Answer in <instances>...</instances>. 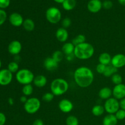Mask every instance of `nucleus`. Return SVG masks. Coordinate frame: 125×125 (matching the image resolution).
<instances>
[{"label": "nucleus", "mask_w": 125, "mask_h": 125, "mask_svg": "<svg viewBox=\"0 0 125 125\" xmlns=\"http://www.w3.org/2000/svg\"><path fill=\"white\" fill-rule=\"evenodd\" d=\"M33 92H34V87L31 84L23 85L22 88V93L24 96H31Z\"/></svg>", "instance_id": "nucleus-26"}, {"label": "nucleus", "mask_w": 125, "mask_h": 125, "mask_svg": "<svg viewBox=\"0 0 125 125\" xmlns=\"http://www.w3.org/2000/svg\"><path fill=\"white\" fill-rule=\"evenodd\" d=\"M32 125H44L43 121L42 119H36L34 121Z\"/></svg>", "instance_id": "nucleus-40"}, {"label": "nucleus", "mask_w": 125, "mask_h": 125, "mask_svg": "<svg viewBox=\"0 0 125 125\" xmlns=\"http://www.w3.org/2000/svg\"><path fill=\"white\" fill-rule=\"evenodd\" d=\"M28 98H27V96H24V95L21 96L20 97V100L21 103H23V104L25 103L28 101Z\"/></svg>", "instance_id": "nucleus-43"}, {"label": "nucleus", "mask_w": 125, "mask_h": 125, "mask_svg": "<svg viewBox=\"0 0 125 125\" xmlns=\"http://www.w3.org/2000/svg\"><path fill=\"white\" fill-rule=\"evenodd\" d=\"M8 103L9 104V105L12 106V105H13V104H14V100H13V99L12 98L10 97L8 99Z\"/></svg>", "instance_id": "nucleus-44"}, {"label": "nucleus", "mask_w": 125, "mask_h": 125, "mask_svg": "<svg viewBox=\"0 0 125 125\" xmlns=\"http://www.w3.org/2000/svg\"><path fill=\"white\" fill-rule=\"evenodd\" d=\"M66 125H79V120L76 116L70 115L66 118Z\"/></svg>", "instance_id": "nucleus-30"}, {"label": "nucleus", "mask_w": 125, "mask_h": 125, "mask_svg": "<svg viewBox=\"0 0 125 125\" xmlns=\"http://www.w3.org/2000/svg\"><path fill=\"white\" fill-rule=\"evenodd\" d=\"M13 79V73L7 68L0 70V85L6 86L11 83Z\"/></svg>", "instance_id": "nucleus-8"}, {"label": "nucleus", "mask_w": 125, "mask_h": 125, "mask_svg": "<svg viewBox=\"0 0 125 125\" xmlns=\"http://www.w3.org/2000/svg\"><path fill=\"white\" fill-rule=\"evenodd\" d=\"M28 1H29V0H28Z\"/></svg>", "instance_id": "nucleus-49"}, {"label": "nucleus", "mask_w": 125, "mask_h": 125, "mask_svg": "<svg viewBox=\"0 0 125 125\" xmlns=\"http://www.w3.org/2000/svg\"><path fill=\"white\" fill-rule=\"evenodd\" d=\"M54 95L51 92H46L42 96L43 101L46 103H50L53 100Z\"/></svg>", "instance_id": "nucleus-32"}, {"label": "nucleus", "mask_w": 125, "mask_h": 125, "mask_svg": "<svg viewBox=\"0 0 125 125\" xmlns=\"http://www.w3.org/2000/svg\"><path fill=\"white\" fill-rule=\"evenodd\" d=\"M85 40H86V38H85V35L83 34H79V35H76L74 39H73L72 42L73 43L74 46H76L79 44L86 42Z\"/></svg>", "instance_id": "nucleus-27"}, {"label": "nucleus", "mask_w": 125, "mask_h": 125, "mask_svg": "<svg viewBox=\"0 0 125 125\" xmlns=\"http://www.w3.org/2000/svg\"><path fill=\"white\" fill-rule=\"evenodd\" d=\"M112 96L117 100H122L125 98V85L120 84L115 85L112 89Z\"/></svg>", "instance_id": "nucleus-11"}, {"label": "nucleus", "mask_w": 125, "mask_h": 125, "mask_svg": "<svg viewBox=\"0 0 125 125\" xmlns=\"http://www.w3.org/2000/svg\"><path fill=\"white\" fill-rule=\"evenodd\" d=\"M53 1H55L56 2H57V3L62 4V3H63V1H65V0H53Z\"/></svg>", "instance_id": "nucleus-47"}, {"label": "nucleus", "mask_w": 125, "mask_h": 125, "mask_svg": "<svg viewBox=\"0 0 125 125\" xmlns=\"http://www.w3.org/2000/svg\"><path fill=\"white\" fill-rule=\"evenodd\" d=\"M56 37L60 42H65L68 38V32L67 29L59 28L56 32Z\"/></svg>", "instance_id": "nucleus-16"}, {"label": "nucleus", "mask_w": 125, "mask_h": 125, "mask_svg": "<svg viewBox=\"0 0 125 125\" xmlns=\"http://www.w3.org/2000/svg\"><path fill=\"white\" fill-rule=\"evenodd\" d=\"M111 81L115 85H118V84H122L123 78L120 74L117 73L111 76Z\"/></svg>", "instance_id": "nucleus-31"}, {"label": "nucleus", "mask_w": 125, "mask_h": 125, "mask_svg": "<svg viewBox=\"0 0 125 125\" xmlns=\"http://www.w3.org/2000/svg\"><path fill=\"white\" fill-rule=\"evenodd\" d=\"M7 50L8 52L13 56L18 55L21 51L22 45L18 40H13L9 44Z\"/></svg>", "instance_id": "nucleus-12"}, {"label": "nucleus", "mask_w": 125, "mask_h": 125, "mask_svg": "<svg viewBox=\"0 0 125 125\" xmlns=\"http://www.w3.org/2000/svg\"><path fill=\"white\" fill-rule=\"evenodd\" d=\"M72 24V20L70 18L68 17H66V18H64L62 21V28H65V29H67V28H69L70 26Z\"/></svg>", "instance_id": "nucleus-35"}, {"label": "nucleus", "mask_w": 125, "mask_h": 125, "mask_svg": "<svg viewBox=\"0 0 125 125\" xmlns=\"http://www.w3.org/2000/svg\"><path fill=\"white\" fill-rule=\"evenodd\" d=\"M76 84L82 88L90 86L94 80V74L90 68L85 66L79 67L73 73Z\"/></svg>", "instance_id": "nucleus-1"}, {"label": "nucleus", "mask_w": 125, "mask_h": 125, "mask_svg": "<svg viewBox=\"0 0 125 125\" xmlns=\"http://www.w3.org/2000/svg\"><path fill=\"white\" fill-rule=\"evenodd\" d=\"M7 69L12 73H17L19 70V65L18 63L12 61L10 62L7 65Z\"/></svg>", "instance_id": "nucleus-29"}, {"label": "nucleus", "mask_w": 125, "mask_h": 125, "mask_svg": "<svg viewBox=\"0 0 125 125\" xmlns=\"http://www.w3.org/2000/svg\"><path fill=\"white\" fill-rule=\"evenodd\" d=\"M106 66L104 65L101 64V63H98L96 67V70L97 73H98L99 74H103L105 69H106Z\"/></svg>", "instance_id": "nucleus-38"}, {"label": "nucleus", "mask_w": 125, "mask_h": 125, "mask_svg": "<svg viewBox=\"0 0 125 125\" xmlns=\"http://www.w3.org/2000/svg\"><path fill=\"white\" fill-rule=\"evenodd\" d=\"M34 78L35 76L34 73L28 68L19 70L15 74V78L17 82L23 85L32 84L34 81Z\"/></svg>", "instance_id": "nucleus-4"}, {"label": "nucleus", "mask_w": 125, "mask_h": 125, "mask_svg": "<svg viewBox=\"0 0 125 125\" xmlns=\"http://www.w3.org/2000/svg\"><path fill=\"white\" fill-rule=\"evenodd\" d=\"M58 107L60 111L63 113H69L73 109V104L70 100L68 99H63L59 101Z\"/></svg>", "instance_id": "nucleus-13"}, {"label": "nucleus", "mask_w": 125, "mask_h": 125, "mask_svg": "<svg viewBox=\"0 0 125 125\" xmlns=\"http://www.w3.org/2000/svg\"><path fill=\"white\" fill-rule=\"evenodd\" d=\"M6 122V117L2 112H0V125H4Z\"/></svg>", "instance_id": "nucleus-39"}, {"label": "nucleus", "mask_w": 125, "mask_h": 125, "mask_svg": "<svg viewBox=\"0 0 125 125\" xmlns=\"http://www.w3.org/2000/svg\"><path fill=\"white\" fill-rule=\"evenodd\" d=\"M118 120L114 114H107L103 120V125H117Z\"/></svg>", "instance_id": "nucleus-19"}, {"label": "nucleus", "mask_w": 125, "mask_h": 125, "mask_svg": "<svg viewBox=\"0 0 125 125\" xmlns=\"http://www.w3.org/2000/svg\"><path fill=\"white\" fill-rule=\"evenodd\" d=\"M41 107L40 100L36 97L28 98V101L24 104V109L29 114H34L37 113Z\"/></svg>", "instance_id": "nucleus-5"}, {"label": "nucleus", "mask_w": 125, "mask_h": 125, "mask_svg": "<svg viewBox=\"0 0 125 125\" xmlns=\"http://www.w3.org/2000/svg\"><path fill=\"white\" fill-rule=\"evenodd\" d=\"M117 72H118V68L114 67L111 64L109 65L106 66L103 75L105 77H108L109 78V77H111L112 75L117 73Z\"/></svg>", "instance_id": "nucleus-25"}, {"label": "nucleus", "mask_w": 125, "mask_h": 125, "mask_svg": "<svg viewBox=\"0 0 125 125\" xmlns=\"http://www.w3.org/2000/svg\"><path fill=\"white\" fill-rule=\"evenodd\" d=\"M24 20L21 14L17 12L12 13L9 17V21L11 25L14 27H20L23 26Z\"/></svg>", "instance_id": "nucleus-9"}, {"label": "nucleus", "mask_w": 125, "mask_h": 125, "mask_svg": "<svg viewBox=\"0 0 125 125\" xmlns=\"http://www.w3.org/2000/svg\"><path fill=\"white\" fill-rule=\"evenodd\" d=\"M7 15L6 11L3 9H0V26L2 25L6 21Z\"/></svg>", "instance_id": "nucleus-33"}, {"label": "nucleus", "mask_w": 125, "mask_h": 125, "mask_svg": "<svg viewBox=\"0 0 125 125\" xmlns=\"http://www.w3.org/2000/svg\"><path fill=\"white\" fill-rule=\"evenodd\" d=\"M74 48H75V46L73 45V43L66 42L62 46V51L64 54V55L67 56V55L74 53Z\"/></svg>", "instance_id": "nucleus-21"}, {"label": "nucleus", "mask_w": 125, "mask_h": 125, "mask_svg": "<svg viewBox=\"0 0 125 125\" xmlns=\"http://www.w3.org/2000/svg\"><path fill=\"white\" fill-rule=\"evenodd\" d=\"M111 60H112V57L108 52H103L100 54L98 57L99 63H101L106 66L111 65Z\"/></svg>", "instance_id": "nucleus-20"}, {"label": "nucleus", "mask_w": 125, "mask_h": 125, "mask_svg": "<svg viewBox=\"0 0 125 125\" xmlns=\"http://www.w3.org/2000/svg\"><path fill=\"white\" fill-rule=\"evenodd\" d=\"M118 1L121 5L125 6V0H118Z\"/></svg>", "instance_id": "nucleus-46"}, {"label": "nucleus", "mask_w": 125, "mask_h": 125, "mask_svg": "<svg viewBox=\"0 0 125 125\" xmlns=\"http://www.w3.org/2000/svg\"><path fill=\"white\" fill-rule=\"evenodd\" d=\"M103 7L101 0H90L87 4V9L91 13H98Z\"/></svg>", "instance_id": "nucleus-14"}, {"label": "nucleus", "mask_w": 125, "mask_h": 125, "mask_svg": "<svg viewBox=\"0 0 125 125\" xmlns=\"http://www.w3.org/2000/svg\"><path fill=\"white\" fill-rule=\"evenodd\" d=\"M66 56V59H67V61H69V62L72 61L76 57L75 56H74V53L71 54H69V55H67V56Z\"/></svg>", "instance_id": "nucleus-42"}, {"label": "nucleus", "mask_w": 125, "mask_h": 125, "mask_svg": "<svg viewBox=\"0 0 125 125\" xmlns=\"http://www.w3.org/2000/svg\"><path fill=\"white\" fill-rule=\"evenodd\" d=\"M104 112V107L103 106L100 104L95 105L92 109V113L94 116H96V117H100L103 114Z\"/></svg>", "instance_id": "nucleus-24"}, {"label": "nucleus", "mask_w": 125, "mask_h": 125, "mask_svg": "<svg viewBox=\"0 0 125 125\" xmlns=\"http://www.w3.org/2000/svg\"><path fill=\"white\" fill-rule=\"evenodd\" d=\"M43 66L45 69L49 72H52L57 69L59 63L52 58V57H46L43 62Z\"/></svg>", "instance_id": "nucleus-15"}, {"label": "nucleus", "mask_w": 125, "mask_h": 125, "mask_svg": "<svg viewBox=\"0 0 125 125\" xmlns=\"http://www.w3.org/2000/svg\"><path fill=\"white\" fill-rule=\"evenodd\" d=\"M45 16L48 21L51 24H57L62 19L61 10L56 7H51L48 9Z\"/></svg>", "instance_id": "nucleus-6"}, {"label": "nucleus", "mask_w": 125, "mask_h": 125, "mask_svg": "<svg viewBox=\"0 0 125 125\" xmlns=\"http://www.w3.org/2000/svg\"><path fill=\"white\" fill-rule=\"evenodd\" d=\"M69 89V84L63 78L54 79L50 84L51 92L54 96H61L65 94Z\"/></svg>", "instance_id": "nucleus-3"}, {"label": "nucleus", "mask_w": 125, "mask_h": 125, "mask_svg": "<svg viewBox=\"0 0 125 125\" xmlns=\"http://www.w3.org/2000/svg\"><path fill=\"white\" fill-rule=\"evenodd\" d=\"M120 103V108L125 111V98L122 99L119 101Z\"/></svg>", "instance_id": "nucleus-41"}, {"label": "nucleus", "mask_w": 125, "mask_h": 125, "mask_svg": "<svg viewBox=\"0 0 125 125\" xmlns=\"http://www.w3.org/2000/svg\"><path fill=\"white\" fill-rule=\"evenodd\" d=\"M98 96L102 100H108L112 96V90L108 87H104L100 90Z\"/></svg>", "instance_id": "nucleus-18"}, {"label": "nucleus", "mask_w": 125, "mask_h": 125, "mask_svg": "<svg viewBox=\"0 0 125 125\" xmlns=\"http://www.w3.org/2000/svg\"><path fill=\"white\" fill-rule=\"evenodd\" d=\"M52 58L54 60L56 61L57 62L59 63L61 62L62 60L64 58V54L63 53L62 51H59V50H57V51H54L52 54Z\"/></svg>", "instance_id": "nucleus-28"}, {"label": "nucleus", "mask_w": 125, "mask_h": 125, "mask_svg": "<svg viewBox=\"0 0 125 125\" xmlns=\"http://www.w3.org/2000/svg\"><path fill=\"white\" fill-rule=\"evenodd\" d=\"M113 7V2L111 0H105L103 2V7L105 9H111Z\"/></svg>", "instance_id": "nucleus-37"}, {"label": "nucleus", "mask_w": 125, "mask_h": 125, "mask_svg": "<svg viewBox=\"0 0 125 125\" xmlns=\"http://www.w3.org/2000/svg\"><path fill=\"white\" fill-rule=\"evenodd\" d=\"M47 78L45 76L42 75V74H40V75H37L35 76L34 79V85L38 88H42L45 87L47 84Z\"/></svg>", "instance_id": "nucleus-17"}, {"label": "nucleus", "mask_w": 125, "mask_h": 125, "mask_svg": "<svg viewBox=\"0 0 125 125\" xmlns=\"http://www.w3.org/2000/svg\"><path fill=\"white\" fill-rule=\"evenodd\" d=\"M62 6L65 10H72L76 6V0H65L62 4Z\"/></svg>", "instance_id": "nucleus-23"}, {"label": "nucleus", "mask_w": 125, "mask_h": 125, "mask_svg": "<svg viewBox=\"0 0 125 125\" xmlns=\"http://www.w3.org/2000/svg\"><path fill=\"white\" fill-rule=\"evenodd\" d=\"M111 65L117 68H120L125 66V55L118 53L112 57Z\"/></svg>", "instance_id": "nucleus-10"}, {"label": "nucleus", "mask_w": 125, "mask_h": 125, "mask_svg": "<svg viewBox=\"0 0 125 125\" xmlns=\"http://www.w3.org/2000/svg\"><path fill=\"white\" fill-rule=\"evenodd\" d=\"M23 27L26 31L31 32L35 29V23L31 18H26L24 20Z\"/></svg>", "instance_id": "nucleus-22"}, {"label": "nucleus", "mask_w": 125, "mask_h": 125, "mask_svg": "<svg viewBox=\"0 0 125 125\" xmlns=\"http://www.w3.org/2000/svg\"><path fill=\"white\" fill-rule=\"evenodd\" d=\"M10 4V0H0V9L4 10Z\"/></svg>", "instance_id": "nucleus-36"}, {"label": "nucleus", "mask_w": 125, "mask_h": 125, "mask_svg": "<svg viewBox=\"0 0 125 125\" xmlns=\"http://www.w3.org/2000/svg\"><path fill=\"white\" fill-rule=\"evenodd\" d=\"M114 115L118 120H123L125 119V111L122 109H120Z\"/></svg>", "instance_id": "nucleus-34"}, {"label": "nucleus", "mask_w": 125, "mask_h": 125, "mask_svg": "<svg viewBox=\"0 0 125 125\" xmlns=\"http://www.w3.org/2000/svg\"><path fill=\"white\" fill-rule=\"evenodd\" d=\"M95 49L93 45L85 42L75 46L74 54L76 58L80 60H87L91 58L94 54Z\"/></svg>", "instance_id": "nucleus-2"}, {"label": "nucleus", "mask_w": 125, "mask_h": 125, "mask_svg": "<svg viewBox=\"0 0 125 125\" xmlns=\"http://www.w3.org/2000/svg\"><path fill=\"white\" fill-rule=\"evenodd\" d=\"M15 56L14 61L15 62H17V63H18V62H19L21 60L20 57L19 56V55H16V56Z\"/></svg>", "instance_id": "nucleus-45"}, {"label": "nucleus", "mask_w": 125, "mask_h": 125, "mask_svg": "<svg viewBox=\"0 0 125 125\" xmlns=\"http://www.w3.org/2000/svg\"><path fill=\"white\" fill-rule=\"evenodd\" d=\"M105 111L109 114H115L120 109V103L118 100L114 97L106 100L104 104Z\"/></svg>", "instance_id": "nucleus-7"}, {"label": "nucleus", "mask_w": 125, "mask_h": 125, "mask_svg": "<svg viewBox=\"0 0 125 125\" xmlns=\"http://www.w3.org/2000/svg\"><path fill=\"white\" fill-rule=\"evenodd\" d=\"M1 67H2V62H1V61L0 60V70H1Z\"/></svg>", "instance_id": "nucleus-48"}]
</instances>
